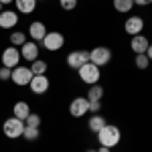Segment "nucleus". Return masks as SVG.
<instances>
[{
  "label": "nucleus",
  "mask_w": 152,
  "mask_h": 152,
  "mask_svg": "<svg viewBox=\"0 0 152 152\" xmlns=\"http://www.w3.org/2000/svg\"><path fill=\"white\" fill-rule=\"evenodd\" d=\"M77 71H79L81 81L87 83V85H95V83L99 81V77H102L99 67H97V65H94V63H85V65H81Z\"/></svg>",
  "instance_id": "nucleus-3"
},
{
  "label": "nucleus",
  "mask_w": 152,
  "mask_h": 152,
  "mask_svg": "<svg viewBox=\"0 0 152 152\" xmlns=\"http://www.w3.org/2000/svg\"><path fill=\"white\" fill-rule=\"evenodd\" d=\"M20 51L16 47H6L2 51V65L4 67H8V69H14L18 63H20Z\"/></svg>",
  "instance_id": "nucleus-8"
},
{
  "label": "nucleus",
  "mask_w": 152,
  "mask_h": 152,
  "mask_svg": "<svg viewBox=\"0 0 152 152\" xmlns=\"http://www.w3.org/2000/svg\"><path fill=\"white\" fill-rule=\"evenodd\" d=\"M69 114L73 118H83L85 114H89V99L87 97H75L69 104Z\"/></svg>",
  "instance_id": "nucleus-7"
},
{
  "label": "nucleus",
  "mask_w": 152,
  "mask_h": 152,
  "mask_svg": "<svg viewBox=\"0 0 152 152\" xmlns=\"http://www.w3.org/2000/svg\"><path fill=\"white\" fill-rule=\"evenodd\" d=\"M2 132H4V136H6V138L16 140V138H20V136H23L24 122L12 116V118H8V120H4V124H2Z\"/></svg>",
  "instance_id": "nucleus-2"
},
{
  "label": "nucleus",
  "mask_w": 152,
  "mask_h": 152,
  "mask_svg": "<svg viewBox=\"0 0 152 152\" xmlns=\"http://www.w3.org/2000/svg\"><path fill=\"white\" fill-rule=\"evenodd\" d=\"M105 124H107V122H105V118L99 116V114H94V116L89 118V122H87V126H89V130H91L94 134H97V132L104 128Z\"/></svg>",
  "instance_id": "nucleus-18"
},
{
  "label": "nucleus",
  "mask_w": 152,
  "mask_h": 152,
  "mask_svg": "<svg viewBox=\"0 0 152 152\" xmlns=\"http://www.w3.org/2000/svg\"><path fill=\"white\" fill-rule=\"evenodd\" d=\"M0 2H2V6H4V4H10V2H14V0H0Z\"/></svg>",
  "instance_id": "nucleus-32"
},
{
  "label": "nucleus",
  "mask_w": 152,
  "mask_h": 152,
  "mask_svg": "<svg viewBox=\"0 0 152 152\" xmlns=\"http://www.w3.org/2000/svg\"><path fill=\"white\" fill-rule=\"evenodd\" d=\"M85 63H89V51H71L67 55V65L71 69H79Z\"/></svg>",
  "instance_id": "nucleus-9"
},
{
  "label": "nucleus",
  "mask_w": 152,
  "mask_h": 152,
  "mask_svg": "<svg viewBox=\"0 0 152 152\" xmlns=\"http://www.w3.org/2000/svg\"><path fill=\"white\" fill-rule=\"evenodd\" d=\"M97 152H112V148H105V146H99V148H97Z\"/></svg>",
  "instance_id": "nucleus-31"
},
{
  "label": "nucleus",
  "mask_w": 152,
  "mask_h": 152,
  "mask_svg": "<svg viewBox=\"0 0 152 152\" xmlns=\"http://www.w3.org/2000/svg\"><path fill=\"white\" fill-rule=\"evenodd\" d=\"M114 8L118 12H132L134 0H114Z\"/></svg>",
  "instance_id": "nucleus-21"
},
{
  "label": "nucleus",
  "mask_w": 152,
  "mask_h": 152,
  "mask_svg": "<svg viewBox=\"0 0 152 152\" xmlns=\"http://www.w3.org/2000/svg\"><path fill=\"white\" fill-rule=\"evenodd\" d=\"M10 43H12V47H23L24 43H26V35L20 33V31H14L10 35Z\"/></svg>",
  "instance_id": "nucleus-23"
},
{
  "label": "nucleus",
  "mask_w": 152,
  "mask_h": 152,
  "mask_svg": "<svg viewBox=\"0 0 152 152\" xmlns=\"http://www.w3.org/2000/svg\"><path fill=\"white\" fill-rule=\"evenodd\" d=\"M41 43H43V47L47 49V51H59L65 45V37L61 35V33H57V31H51V33L45 35V39Z\"/></svg>",
  "instance_id": "nucleus-6"
},
{
  "label": "nucleus",
  "mask_w": 152,
  "mask_h": 152,
  "mask_svg": "<svg viewBox=\"0 0 152 152\" xmlns=\"http://www.w3.org/2000/svg\"><path fill=\"white\" fill-rule=\"evenodd\" d=\"M24 126H33V128H39V126H41V116L31 112V114L26 116V120H24Z\"/></svg>",
  "instance_id": "nucleus-25"
},
{
  "label": "nucleus",
  "mask_w": 152,
  "mask_h": 152,
  "mask_svg": "<svg viewBox=\"0 0 152 152\" xmlns=\"http://www.w3.org/2000/svg\"><path fill=\"white\" fill-rule=\"evenodd\" d=\"M20 57L24 61H37L39 59V45H37L35 41H31V43H24L23 47H20Z\"/></svg>",
  "instance_id": "nucleus-13"
},
{
  "label": "nucleus",
  "mask_w": 152,
  "mask_h": 152,
  "mask_svg": "<svg viewBox=\"0 0 152 152\" xmlns=\"http://www.w3.org/2000/svg\"><path fill=\"white\" fill-rule=\"evenodd\" d=\"M16 2V10L20 14H31L37 8V0H14Z\"/></svg>",
  "instance_id": "nucleus-17"
},
{
  "label": "nucleus",
  "mask_w": 152,
  "mask_h": 152,
  "mask_svg": "<svg viewBox=\"0 0 152 152\" xmlns=\"http://www.w3.org/2000/svg\"><path fill=\"white\" fill-rule=\"evenodd\" d=\"M47 61H41V59H37L31 63V71H33V75H43V73H47Z\"/></svg>",
  "instance_id": "nucleus-22"
},
{
  "label": "nucleus",
  "mask_w": 152,
  "mask_h": 152,
  "mask_svg": "<svg viewBox=\"0 0 152 152\" xmlns=\"http://www.w3.org/2000/svg\"><path fill=\"white\" fill-rule=\"evenodd\" d=\"M10 75H12V69H8V67H0V81H8L10 79Z\"/></svg>",
  "instance_id": "nucleus-27"
},
{
  "label": "nucleus",
  "mask_w": 152,
  "mask_h": 152,
  "mask_svg": "<svg viewBox=\"0 0 152 152\" xmlns=\"http://www.w3.org/2000/svg\"><path fill=\"white\" fill-rule=\"evenodd\" d=\"M102 110V102H89V112L91 114H99Z\"/></svg>",
  "instance_id": "nucleus-28"
},
{
  "label": "nucleus",
  "mask_w": 152,
  "mask_h": 152,
  "mask_svg": "<svg viewBox=\"0 0 152 152\" xmlns=\"http://www.w3.org/2000/svg\"><path fill=\"white\" fill-rule=\"evenodd\" d=\"M12 112H14V118H18V120H26V116L31 114V105L26 104V102H16L14 107H12Z\"/></svg>",
  "instance_id": "nucleus-16"
},
{
  "label": "nucleus",
  "mask_w": 152,
  "mask_h": 152,
  "mask_svg": "<svg viewBox=\"0 0 152 152\" xmlns=\"http://www.w3.org/2000/svg\"><path fill=\"white\" fill-rule=\"evenodd\" d=\"M148 45H150V41L146 39V35H134L132 37V41H130V47H132V51L138 55V53H146V49H148Z\"/></svg>",
  "instance_id": "nucleus-15"
},
{
  "label": "nucleus",
  "mask_w": 152,
  "mask_h": 152,
  "mask_svg": "<svg viewBox=\"0 0 152 152\" xmlns=\"http://www.w3.org/2000/svg\"><path fill=\"white\" fill-rule=\"evenodd\" d=\"M39 136H41V130H39V128H33V126H24L23 138H24L26 142H35V140H39Z\"/></svg>",
  "instance_id": "nucleus-20"
},
{
  "label": "nucleus",
  "mask_w": 152,
  "mask_h": 152,
  "mask_svg": "<svg viewBox=\"0 0 152 152\" xmlns=\"http://www.w3.org/2000/svg\"><path fill=\"white\" fill-rule=\"evenodd\" d=\"M37 2H39V0H37Z\"/></svg>",
  "instance_id": "nucleus-35"
},
{
  "label": "nucleus",
  "mask_w": 152,
  "mask_h": 152,
  "mask_svg": "<svg viewBox=\"0 0 152 152\" xmlns=\"http://www.w3.org/2000/svg\"><path fill=\"white\" fill-rule=\"evenodd\" d=\"M59 6L63 10H73L77 6V0H59Z\"/></svg>",
  "instance_id": "nucleus-26"
},
{
  "label": "nucleus",
  "mask_w": 152,
  "mask_h": 152,
  "mask_svg": "<svg viewBox=\"0 0 152 152\" xmlns=\"http://www.w3.org/2000/svg\"><path fill=\"white\" fill-rule=\"evenodd\" d=\"M28 87H31V91L37 95H43L49 91V77L43 73V75H33V79L28 83Z\"/></svg>",
  "instance_id": "nucleus-10"
},
{
  "label": "nucleus",
  "mask_w": 152,
  "mask_h": 152,
  "mask_svg": "<svg viewBox=\"0 0 152 152\" xmlns=\"http://www.w3.org/2000/svg\"><path fill=\"white\" fill-rule=\"evenodd\" d=\"M142 28H144V20H142L140 16H128L126 18V23H124V31L128 33V35H140Z\"/></svg>",
  "instance_id": "nucleus-11"
},
{
  "label": "nucleus",
  "mask_w": 152,
  "mask_h": 152,
  "mask_svg": "<svg viewBox=\"0 0 152 152\" xmlns=\"http://www.w3.org/2000/svg\"><path fill=\"white\" fill-rule=\"evenodd\" d=\"M146 55H148V59H150V61H152V43H150V45H148V49H146Z\"/></svg>",
  "instance_id": "nucleus-30"
},
{
  "label": "nucleus",
  "mask_w": 152,
  "mask_h": 152,
  "mask_svg": "<svg viewBox=\"0 0 152 152\" xmlns=\"http://www.w3.org/2000/svg\"><path fill=\"white\" fill-rule=\"evenodd\" d=\"M18 24L16 10H2L0 12V28H14Z\"/></svg>",
  "instance_id": "nucleus-12"
},
{
  "label": "nucleus",
  "mask_w": 152,
  "mask_h": 152,
  "mask_svg": "<svg viewBox=\"0 0 152 152\" xmlns=\"http://www.w3.org/2000/svg\"><path fill=\"white\" fill-rule=\"evenodd\" d=\"M85 97H87L89 102H102V97H104V87H102L99 83H95V85H91Z\"/></svg>",
  "instance_id": "nucleus-19"
},
{
  "label": "nucleus",
  "mask_w": 152,
  "mask_h": 152,
  "mask_svg": "<svg viewBox=\"0 0 152 152\" xmlns=\"http://www.w3.org/2000/svg\"><path fill=\"white\" fill-rule=\"evenodd\" d=\"M148 6V4H152V0H134V6Z\"/></svg>",
  "instance_id": "nucleus-29"
},
{
  "label": "nucleus",
  "mask_w": 152,
  "mask_h": 152,
  "mask_svg": "<svg viewBox=\"0 0 152 152\" xmlns=\"http://www.w3.org/2000/svg\"><path fill=\"white\" fill-rule=\"evenodd\" d=\"M85 152H97V150H94V148H89V150H85Z\"/></svg>",
  "instance_id": "nucleus-33"
},
{
  "label": "nucleus",
  "mask_w": 152,
  "mask_h": 152,
  "mask_svg": "<svg viewBox=\"0 0 152 152\" xmlns=\"http://www.w3.org/2000/svg\"><path fill=\"white\" fill-rule=\"evenodd\" d=\"M134 61H136V67L138 69H148V65H150V59H148L146 53H138Z\"/></svg>",
  "instance_id": "nucleus-24"
},
{
  "label": "nucleus",
  "mask_w": 152,
  "mask_h": 152,
  "mask_svg": "<svg viewBox=\"0 0 152 152\" xmlns=\"http://www.w3.org/2000/svg\"><path fill=\"white\" fill-rule=\"evenodd\" d=\"M0 12H2V2H0Z\"/></svg>",
  "instance_id": "nucleus-34"
},
{
  "label": "nucleus",
  "mask_w": 152,
  "mask_h": 152,
  "mask_svg": "<svg viewBox=\"0 0 152 152\" xmlns=\"http://www.w3.org/2000/svg\"><path fill=\"white\" fill-rule=\"evenodd\" d=\"M112 61V51L107 47H95L89 51V63H94L97 67H104Z\"/></svg>",
  "instance_id": "nucleus-5"
},
{
  "label": "nucleus",
  "mask_w": 152,
  "mask_h": 152,
  "mask_svg": "<svg viewBox=\"0 0 152 152\" xmlns=\"http://www.w3.org/2000/svg\"><path fill=\"white\" fill-rule=\"evenodd\" d=\"M33 79V71L31 67H23V65H16L14 69H12V75H10V81L14 85H18V87H24V85H28Z\"/></svg>",
  "instance_id": "nucleus-4"
},
{
  "label": "nucleus",
  "mask_w": 152,
  "mask_h": 152,
  "mask_svg": "<svg viewBox=\"0 0 152 152\" xmlns=\"http://www.w3.org/2000/svg\"><path fill=\"white\" fill-rule=\"evenodd\" d=\"M97 140H99V146H105V148H114L120 144L122 140V132L118 126L114 124H105L104 128L97 132Z\"/></svg>",
  "instance_id": "nucleus-1"
},
{
  "label": "nucleus",
  "mask_w": 152,
  "mask_h": 152,
  "mask_svg": "<svg viewBox=\"0 0 152 152\" xmlns=\"http://www.w3.org/2000/svg\"><path fill=\"white\" fill-rule=\"evenodd\" d=\"M47 33H49L47 26H45V23H41V20H35V23H31V26H28V35L33 37L35 43H41Z\"/></svg>",
  "instance_id": "nucleus-14"
}]
</instances>
